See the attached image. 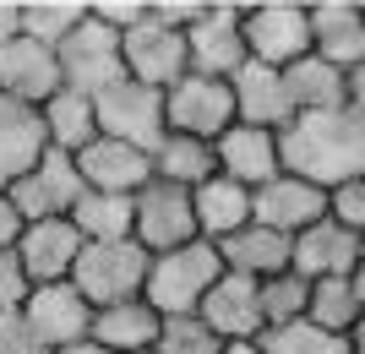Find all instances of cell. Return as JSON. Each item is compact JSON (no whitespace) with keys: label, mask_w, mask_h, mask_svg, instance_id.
<instances>
[{"label":"cell","mask_w":365,"mask_h":354,"mask_svg":"<svg viewBox=\"0 0 365 354\" xmlns=\"http://www.w3.org/2000/svg\"><path fill=\"white\" fill-rule=\"evenodd\" d=\"M278 158L284 175L333 191L365 175V120L349 109H322V115H294L278 131Z\"/></svg>","instance_id":"1"},{"label":"cell","mask_w":365,"mask_h":354,"mask_svg":"<svg viewBox=\"0 0 365 354\" xmlns=\"http://www.w3.org/2000/svg\"><path fill=\"white\" fill-rule=\"evenodd\" d=\"M224 278L213 240H191V246L158 251L148 262V283H142V300H148L158 316H191L202 306V294Z\"/></svg>","instance_id":"2"},{"label":"cell","mask_w":365,"mask_h":354,"mask_svg":"<svg viewBox=\"0 0 365 354\" xmlns=\"http://www.w3.org/2000/svg\"><path fill=\"white\" fill-rule=\"evenodd\" d=\"M148 262L153 256L137 240H88L71 267V283L93 311H104V306H120V300H137L142 283H148Z\"/></svg>","instance_id":"3"},{"label":"cell","mask_w":365,"mask_h":354,"mask_svg":"<svg viewBox=\"0 0 365 354\" xmlns=\"http://www.w3.org/2000/svg\"><path fill=\"white\" fill-rule=\"evenodd\" d=\"M240 38H245V61L257 66H284L311 55V16L305 0H251L240 6Z\"/></svg>","instance_id":"4"},{"label":"cell","mask_w":365,"mask_h":354,"mask_svg":"<svg viewBox=\"0 0 365 354\" xmlns=\"http://www.w3.org/2000/svg\"><path fill=\"white\" fill-rule=\"evenodd\" d=\"M93 120H98V137L125 142V147H142V153H153V147L169 137L164 93L142 88V82H131V77H120L115 88H104L98 98H93Z\"/></svg>","instance_id":"5"},{"label":"cell","mask_w":365,"mask_h":354,"mask_svg":"<svg viewBox=\"0 0 365 354\" xmlns=\"http://www.w3.org/2000/svg\"><path fill=\"white\" fill-rule=\"evenodd\" d=\"M55 61H61V88L82 93V98H98L104 88H115V82L125 77V66H120V33L104 28L93 11L82 16L76 33L55 49Z\"/></svg>","instance_id":"6"},{"label":"cell","mask_w":365,"mask_h":354,"mask_svg":"<svg viewBox=\"0 0 365 354\" xmlns=\"http://www.w3.org/2000/svg\"><path fill=\"white\" fill-rule=\"evenodd\" d=\"M164 125L175 131V137L218 142L229 125H235V98H229V82L185 71L175 88H164Z\"/></svg>","instance_id":"7"},{"label":"cell","mask_w":365,"mask_h":354,"mask_svg":"<svg viewBox=\"0 0 365 354\" xmlns=\"http://www.w3.org/2000/svg\"><path fill=\"white\" fill-rule=\"evenodd\" d=\"M131 240H137L148 256L175 246H191L197 240V218H191V191L164 180H148L131 197Z\"/></svg>","instance_id":"8"},{"label":"cell","mask_w":365,"mask_h":354,"mask_svg":"<svg viewBox=\"0 0 365 354\" xmlns=\"http://www.w3.org/2000/svg\"><path fill=\"white\" fill-rule=\"evenodd\" d=\"M185 66L197 77L229 82L245 66V38H240V6L235 0H207L202 16L185 28Z\"/></svg>","instance_id":"9"},{"label":"cell","mask_w":365,"mask_h":354,"mask_svg":"<svg viewBox=\"0 0 365 354\" xmlns=\"http://www.w3.org/2000/svg\"><path fill=\"white\" fill-rule=\"evenodd\" d=\"M88 185H82V170H76L71 153H55V147H44V158L33 164L22 180L6 185V197H11V207L22 213V224H38V218H66L76 207V197H82Z\"/></svg>","instance_id":"10"},{"label":"cell","mask_w":365,"mask_h":354,"mask_svg":"<svg viewBox=\"0 0 365 354\" xmlns=\"http://www.w3.org/2000/svg\"><path fill=\"white\" fill-rule=\"evenodd\" d=\"M120 66H125L131 82H142V88H153V93L175 88V82L191 71V66H185V33L164 28V22L148 11L131 33H120Z\"/></svg>","instance_id":"11"},{"label":"cell","mask_w":365,"mask_h":354,"mask_svg":"<svg viewBox=\"0 0 365 354\" xmlns=\"http://www.w3.org/2000/svg\"><path fill=\"white\" fill-rule=\"evenodd\" d=\"M354 267H360V234L344 229L338 218H317L311 229H300L289 240V273H300L305 283L349 278Z\"/></svg>","instance_id":"12"},{"label":"cell","mask_w":365,"mask_h":354,"mask_svg":"<svg viewBox=\"0 0 365 354\" xmlns=\"http://www.w3.org/2000/svg\"><path fill=\"white\" fill-rule=\"evenodd\" d=\"M317 218H327V191L300 180V175H278L262 191H251V224H262V229H273V234H289L294 240Z\"/></svg>","instance_id":"13"},{"label":"cell","mask_w":365,"mask_h":354,"mask_svg":"<svg viewBox=\"0 0 365 354\" xmlns=\"http://www.w3.org/2000/svg\"><path fill=\"white\" fill-rule=\"evenodd\" d=\"M213 164L224 180L245 185V191H262L267 180L284 175V158H278V131H262V125H229L224 137L213 142Z\"/></svg>","instance_id":"14"},{"label":"cell","mask_w":365,"mask_h":354,"mask_svg":"<svg viewBox=\"0 0 365 354\" xmlns=\"http://www.w3.org/2000/svg\"><path fill=\"white\" fill-rule=\"evenodd\" d=\"M311 55H322L327 66H338L344 77L365 66V16L360 0H311Z\"/></svg>","instance_id":"15"},{"label":"cell","mask_w":365,"mask_h":354,"mask_svg":"<svg viewBox=\"0 0 365 354\" xmlns=\"http://www.w3.org/2000/svg\"><path fill=\"white\" fill-rule=\"evenodd\" d=\"M22 316H28V327L38 333L44 349H61V343L88 338V327H93V306L76 294L71 278H61V283H33Z\"/></svg>","instance_id":"16"},{"label":"cell","mask_w":365,"mask_h":354,"mask_svg":"<svg viewBox=\"0 0 365 354\" xmlns=\"http://www.w3.org/2000/svg\"><path fill=\"white\" fill-rule=\"evenodd\" d=\"M197 316L218 333V343L262 338V294H257V278H245V273H224L213 289L202 294Z\"/></svg>","instance_id":"17"},{"label":"cell","mask_w":365,"mask_h":354,"mask_svg":"<svg viewBox=\"0 0 365 354\" xmlns=\"http://www.w3.org/2000/svg\"><path fill=\"white\" fill-rule=\"evenodd\" d=\"M61 93V61L55 49L33 44V38H11L0 49V98H16V104H49Z\"/></svg>","instance_id":"18"},{"label":"cell","mask_w":365,"mask_h":354,"mask_svg":"<svg viewBox=\"0 0 365 354\" xmlns=\"http://www.w3.org/2000/svg\"><path fill=\"white\" fill-rule=\"evenodd\" d=\"M229 98H235V120L240 125H262V131H284L294 120L289 88H284V71L273 66L245 61L235 77H229Z\"/></svg>","instance_id":"19"},{"label":"cell","mask_w":365,"mask_h":354,"mask_svg":"<svg viewBox=\"0 0 365 354\" xmlns=\"http://www.w3.org/2000/svg\"><path fill=\"white\" fill-rule=\"evenodd\" d=\"M82 246H88V240L71 229V218H38V224H28L22 240H16V262H22V273H28L33 283H61V278H71Z\"/></svg>","instance_id":"20"},{"label":"cell","mask_w":365,"mask_h":354,"mask_svg":"<svg viewBox=\"0 0 365 354\" xmlns=\"http://www.w3.org/2000/svg\"><path fill=\"white\" fill-rule=\"evenodd\" d=\"M76 170L88 191H115V197H137L142 185L153 180V158L142 147H125V142L93 137L82 153H76Z\"/></svg>","instance_id":"21"},{"label":"cell","mask_w":365,"mask_h":354,"mask_svg":"<svg viewBox=\"0 0 365 354\" xmlns=\"http://www.w3.org/2000/svg\"><path fill=\"white\" fill-rule=\"evenodd\" d=\"M191 218H197V240L218 246V240H229V234H240L251 224V191L213 175V180H202L191 191Z\"/></svg>","instance_id":"22"},{"label":"cell","mask_w":365,"mask_h":354,"mask_svg":"<svg viewBox=\"0 0 365 354\" xmlns=\"http://www.w3.org/2000/svg\"><path fill=\"white\" fill-rule=\"evenodd\" d=\"M44 125H38V109L16 104V98H0V191L44 158Z\"/></svg>","instance_id":"23"},{"label":"cell","mask_w":365,"mask_h":354,"mask_svg":"<svg viewBox=\"0 0 365 354\" xmlns=\"http://www.w3.org/2000/svg\"><path fill=\"white\" fill-rule=\"evenodd\" d=\"M93 343H104L109 354H137V349H153L158 343V311L148 300H120V306H104L93 311V327H88Z\"/></svg>","instance_id":"24"},{"label":"cell","mask_w":365,"mask_h":354,"mask_svg":"<svg viewBox=\"0 0 365 354\" xmlns=\"http://www.w3.org/2000/svg\"><path fill=\"white\" fill-rule=\"evenodd\" d=\"M218 262L224 273H245V278H273V273H289V234H273L262 224H245L240 234L218 240Z\"/></svg>","instance_id":"25"},{"label":"cell","mask_w":365,"mask_h":354,"mask_svg":"<svg viewBox=\"0 0 365 354\" xmlns=\"http://www.w3.org/2000/svg\"><path fill=\"white\" fill-rule=\"evenodd\" d=\"M38 125H44V142L55 147V153H82L93 137H98V120H93V98H82V93L61 88L49 104H38Z\"/></svg>","instance_id":"26"},{"label":"cell","mask_w":365,"mask_h":354,"mask_svg":"<svg viewBox=\"0 0 365 354\" xmlns=\"http://www.w3.org/2000/svg\"><path fill=\"white\" fill-rule=\"evenodd\" d=\"M153 180L164 185H180V191H197L202 180H213L218 164H213V142H197V137H175L169 131L158 147H153Z\"/></svg>","instance_id":"27"},{"label":"cell","mask_w":365,"mask_h":354,"mask_svg":"<svg viewBox=\"0 0 365 354\" xmlns=\"http://www.w3.org/2000/svg\"><path fill=\"white\" fill-rule=\"evenodd\" d=\"M284 88H289L294 115H322V109H344V71L327 66L322 55L284 66Z\"/></svg>","instance_id":"28"},{"label":"cell","mask_w":365,"mask_h":354,"mask_svg":"<svg viewBox=\"0 0 365 354\" xmlns=\"http://www.w3.org/2000/svg\"><path fill=\"white\" fill-rule=\"evenodd\" d=\"M66 218L82 240H131V197L115 191H82Z\"/></svg>","instance_id":"29"},{"label":"cell","mask_w":365,"mask_h":354,"mask_svg":"<svg viewBox=\"0 0 365 354\" xmlns=\"http://www.w3.org/2000/svg\"><path fill=\"white\" fill-rule=\"evenodd\" d=\"M82 16H88V0H22V38L61 49Z\"/></svg>","instance_id":"30"},{"label":"cell","mask_w":365,"mask_h":354,"mask_svg":"<svg viewBox=\"0 0 365 354\" xmlns=\"http://www.w3.org/2000/svg\"><path fill=\"white\" fill-rule=\"evenodd\" d=\"M257 349L262 354H349V343H344V333H327V327H317L311 316H300V322L262 327Z\"/></svg>","instance_id":"31"},{"label":"cell","mask_w":365,"mask_h":354,"mask_svg":"<svg viewBox=\"0 0 365 354\" xmlns=\"http://www.w3.org/2000/svg\"><path fill=\"white\" fill-rule=\"evenodd\" d=\"M360 294H354L349 278H322V283H311V306H305V316L317 327H327V333H349L354 316H360Z\"/></svg>","instance_id":"32"},{"label":"cell","mask_w":365,"mask_h":354,"mask_svg":"<svg viewBox=\"0 0 365 354\" xmlns=\"http://www.w3.org/2000/svg\"><path fill=\"white\" fill-rule=\"evenodd\" d=\"M262 294V327H278V322H300L305 306H311V283L300 273H273L257 283Z\"/></svg>","instance_id":"33"},{"label":"cell","mask_w":365,"mask_h":354,"mask_svg":"<svg viewBox=\"0 0 365 354\" xmlns=\"http://www.w3.org/2000/svg\"><path fill=\"white\" fill-rule=\"evenodd\" d=\"M153 354H218V333L202 322L197 311L191 316H158V343Z\"/></svg>","instance_id":"34"},{"label":"cell","mask_w":365,"mask_h":354,"mask_svg":"<svg viewBox=\"0 0 365 354\" xmlns=\"http://www.w3.org/2000/svg\"><path fill=\"white\" fill-rule=\"evenodd\" d=\"M327 218H338L344 229L365 234V175H360V180H349V185H333V191H327Z\"/></svg>","instance_id":"35"},{"label":"cell","mask_w":365,"mask_h":354,"mask_svg":"<svg viewBox=\"0 0 365 354\" xmlns=\"http://www.w3.org/2000/svg\"><path fill=\"white\" fill-rule=\"evenodd\" d=\"M33 294V278L22 273L16 251H0V311H22Z\"/></svg>","instance_id":"36"},{"label":"cell","mask_w":365,"mask_h":354,"mask_svg":"<svg viewBox=\"0 0 365 354\" xmlns=\"http://www.w3.org/2000/svg\"><path fill=\"white\" fill-rule=\"evenodd\" d=\"M0 354H49L22 311H0Z\"/></svg>","instance_id":"37"},{"label":"cell","mask_w":365,"mask_h":354,"mask_svg":"<svg viewBox=\"0 0 365 354\" xmlns=\"http://www.w3.org/2000/svg\"><path fill=\"white\" fill-rule=\"evenodd\" d=\"M88 11L104 22V28H115V33H131L148 16V0H88Z\"/></svg>","instance_id":"38"},{"label":"cell","mask_w":365,"mask_h":354,"mask_svg":"<svg viewBox=\"0 0 365 354\" xmlns=\"http://www.w3.org/2000/svg\"><path fill=\"white\" fill-rule=\"evenodd\" d=\"M202 6H207V0H148V11L158 16L164 28H175V33L191 28V22L202 16Z\"/></svg>","instance_id":"39"},{"label":"cell","mask_w":365,"mask_h":354,"mask_svg":"<svg viewBox=\"0 0 365 354\" xmlns=\"http://www.w3.org/2000/svg\"><path fill=\"white\" fill-rule=\"evenodd\" d=\"M22 229H28V224H22V213H16V207H11V197L0 191V251H16Z\"/></svg>","instance_id":"40"},{"label":"cell","mask_w":365,"mask_h":354,"mask_svg":"<svg viewBox=\"0 0 365 354\" xmlns=\"http://www.w3.org/2000/svg\"><path fill=\"white\" fill-rule=\"evenodd\" d=\"M22 38V0H0V49Z\"/></svg>","instance_id":"41"},{"label":"cell","mask_w":365,"mask_h":354,"mask_svg":"<svg viewBox=\"0 0 365 354\" xmlns=\"http://www.w3.org/2000/svg\"><path fill=\"white\" fill-rule=\"evenodd\" d=\"M344 109H349V115H360V120H365V66H360V71H349V77H344Z\"/></svg>","instance_id":"42"},{"label":"cell","mask_w":365,"mask_h":354,"mask_svg":"<svg viewBox=\"0 0 365 354\" xmlns=\"http://www.w3.org/2000/svg\"><path fill=\"white\" fill-rule=\"evenodd\" d=\"M49 354H109V349L93 343V338H76V343H61V349H49Z\"/></svg>","instance_id":"43"},{"label":"cell","mask_w":365,"mask_h":354,"mask_svg":"<svg viewBox=\"0 0 365 354\" xmlns=\"http://www.w3.org/2000/svg\"><path fill=\"white\" fill-rule=\"evenodd\" d=\"M344 343H349V354H365V311L354 316V327L344 333Z\"/></svg>","instance_id":"44"},{"label":"cell","mask_w":365,"mask_h":354,"mask_svg":"<svg viewBox=\"0 0 365 354\" xmlns=\"http://www.w3.org/2000/svg\"><path fill=\"white\" fill-rule=\"evenodd\" d=\"M218 354H262L257 338H245V343H218Z\"/></svg>","instance_id":"45"},{"label":"cell","mask_w":365,"mask_h":354,"mask_svg":"<svg viewBox=\"0 0 365 354\" xmlns=\"http://www.w3.org/2000/svg\"><path fill=\"white\" fill-rule=\"evenodd\" d=\"M349 283H354V294H360V306H365V267H354V273H349Z\"/></svg>","instance_id":"46"},{"label":"cell","mask_w":365,"mask_h":354,"mask_svg":"<svg viewBox=\"0 0 365 354\" xmlns=\"http://www.w3.org/2000/svg\"><path fill=\"white\" fill-rule=\"evenodd\" d=\"M360 267H365V234H360Z\"/></svg>","instance_id":"47"},{"label":"cell","mask_w":365,"mask_h":354,"mask_svg":"<svg viewBox=\"0 0 365 354\" xmlns=\"http://www.w3.org/2000/svg\"><path fill=\"white\" fill-rule=\"evenodd\" d=\"M360 16H365V0H360Z\"/></svg>","instance_id":"48"},{"label":"cell","mask_w":365,"mask_h":354,"mask_svg":"<svg viewBox=\"0 0 365 354\" xmlns=\"http://www.w3.org/2000/svg\"><path fill=\"white\" fill-rule=\"evenodd\" d=\"M137 354H153V349H137Z\"/></svg>","instance_id":"49"}]
</instances>
